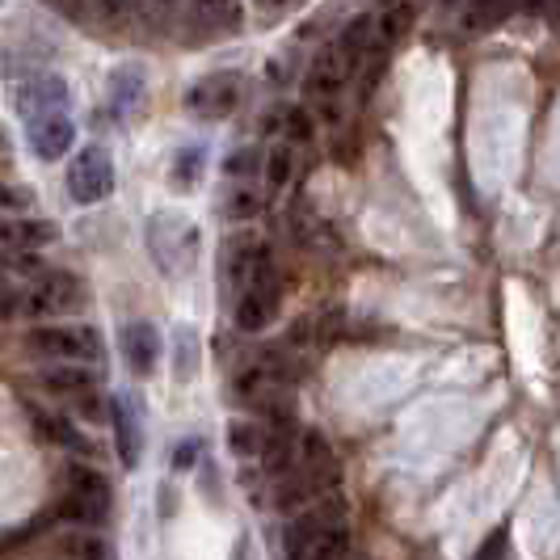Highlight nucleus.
<instances>
[{
    "mask_svg": "<svg viewBox=\"0 0 560 560\" xmlns=\"http://www.w3.org/2000/svg\"><path fill=\"white\" fill-rule=\"evenodd\" d=\"M287 560H346L350 557V532L337 502H312L304 514H295L282 532Z\"/></svg>",
    "mask_w": 560,
    "mask_h": 560,
    "instance_id": "obj_1",
    "label": "nucleus"
},
{
    "mask_svg": "<svg viewBox=\"0 0 560 560\" xmlns=\"http://www.w3.org/2000/svg\"><path fill=\"white\" fill-rule=\"evenodd\" d=\"M279 275H275V261H270V253L257 261V270L249 275V282L236 291V329H245V334H261L275 316H279Z\"/></svg>",
    "mask_w": 560,
    "mask_h": 560,
    "instance_id": "obj_2",
    "label": "nucleus"
},
{
    "mask_svg": "<svg viewBox=\"0 0 560 560\" xmlns=\"http://www.w3.org/2000/svg\"><path fill=\"white\" fill-rule=\"evenodd\" d=\"M68 498L59 502V518L72 527H102L110 514V480L93 468H68Z\"/></svg>",
    "mask_w": 560,
    "mask_h": 560,
    "instance_id": "obj_3",
    "label": "nucleus"
},
{
    "mask_svg": "<svg viewBox=\"0 0 560 560\" xmlns=\"http://www.w3.org/2000/svg\"><path fill=\"white\" fill-rule=\"evenodd\" d=\"M232 393L241 396L253 409H279L282 393H287V366L279 354H257L236 371Z\"/></svg>",
    "mask_w": 560,
    "mask_h": 560,
    "instance_id": "obj_4",
    "label": "nucleus"
},
{
    "mask_svg": "<svg viewBox=\"0 0 560 560\" xmlns=\"http://www.w3.org/2000/svg\"><path fill=\"white\" fill-rule=\"evenodd\" d=\"M30 350L47 359H68V363H93L102 359V334L89 325H47L30 334Z\"/></svg>",
    "mask_w": 560,
    "mask_h": 560,
    "instance_id": "obj_5",
    "label": "nucleus"
},
{
    "mask_svg": "<svg viewBox=\"0 0 560 560\" xmlns=\"http://www.w3.org/2000/svg\"><path fill=\"white\" fill-rule=\"evenodd\" d=\"M68 195L77 198L81 207H93L102 198L114 195V156L102 143L81 148V156L68 168Z\"/></svg>",
    "mask_w": 560,
    "mask_h": 560,
    "instance_id": "obj_6",
    "label": "nucleus"
},
{
    "mask_svg": "<svg viewBox=\"0 0 560 560\" xmlns=\"http://www.w3.org/2000/svg\"><path fill=\"white\" fill-rule=\"evenodd\" d=\"M241 77L236 72H211V77H202V81L190 84V93H186V110L195 114V118H207V122H220L228 114L241 106Z\"/></svg>",
    "mask_w": 560,
    "mask_h": 560,
    "instance_id": "obj_7",
    "label": "nucleus"
},
{
    "mask_svg": "<svg viewBox=\"0 0 560 560\" xmlns=\"http://www.w3.org/2000/svg\"><path fill=\"white\" fill-rule=\"evenodd\" d=\"M350 81H354V68H350L346 56L337 51V43H329L320 56L312 59L308 77H304V93L316 97V102H334Z\"/></svg>",
    "mask_w": 560,
    "mask_h": 560,
    "instance_id": "obj_8",
    "label": "nucleus"
},
{
    "mask_svg": "<svg viewBox=\"0 0 560 560\" xmlns=\"http://www.w3.org/2000/svg\"><path fill=\"white\" fill-rule=\"evenodd\" d=\"M418 18V4L413 0H384L380 13H371V30H375V51H371V63H380V56H388L396 43L409 34Z\"/></svg>",
    "mask_w": 560,
    "mask_h": 560,
    "instance_id": "obj_9",
    "label": "nucleus"
},
{
    "mask_svg": "<svg viewBox=\"0 0 560 560\" xmlns=\"http://www.w3.org/2000/svg\"><path fill=\"white\" fill-rule=\"evenodd\" d=\"M72 304H81V282L72 275H43L26 295L30 316H56V312H68Z\"/></svg>",
    "mask_w": 560,
    "mask_h": 560,
    "instance_id": "obj_10",
    "label": "nucleus"
},
{
    "mask_svg": "<svg viewBox=\"0 0 560 560\" xmlns=\"http://www.w3.org/2000/svg\"><path fill=\"white\" fill-rule=\"evenodd\" d=\"M77 140V127L68 114H43V118H30V148L43 156V161H59L68 156V148Z\"/></svg>",
    "mask_w": 560,
    "mask_h": 560,
    "instance_id": "obj_11",
    "label": "nucleus"
},
{
    "mask_svg": "<svg viewBox=\"0 0 560 560\" xmlns=\"http://www.w3.org/2000/svg\"><path fill=\"white\" fill-rule=\"evenodd\" d=\"M122 350H127V363L136 375H148L152 366L161 363V334H156V325H148V320H136V325H127L122 329Z\"/></svg>",
    "mask_w": 560,
    "mask_h": 560,
    "instance_id": "obj_12",
    "label": "nucleus"
},
{
    "mask_svg": "<svg viewBox=\"0 0 560 560\" xmlns=\"http://www.w3.org/2000/svg\"><path fill=\"white\" fill-rule=\"evenodd\" d=\"M72 102V89L59 81V77H34L22 89V110L30 118H43V114H63V106Z\"/></svg>",
    "mask_w": 560,
    "mask_h": 560,
    "instance_id": "obj_13",
    "label": "nucleus"
},
{
    "mask_svg": "<svg viewBox=\"0 0 560 560\" xmlns=\"http://www.w3.org/2000/svg\"><path fill=\"white\" fill-rule=\"evenodd\" d=\"M110 421H114V434H118V459H122V468H136L143 451V434L127 396H114L110 400Z\"/></svg>",
    "mask_w": 560,
    "mask_h": 560,
    "instance_id": "obj_14",
    "label": "nucleus"
},
{
    "mask_svg": "<svg viewBox=\"0 0 560 560\" xmlns=\"http://www.w3.org/2000/svg\"><path fill=\"white\" fill-rule=\"evenodd\" d=\"M0 241L4 245H51L56 241V224H47V220H0Z\"/></svg>",
    "mask_w": 560,
    "mask_h": 560,
    "instance_id": "obj_15",
    "label": "nucleus"
},
{
    "mask_svg": "<svg viewBox=\"0 0 560 560\" xmlns=\"http://www.w3.org/2000/svg\"><path fill=\"white\" fill-rule=\"evenodd\" d=\"M30 421H34L47 439H56L59 447H72V451H81V455H93L89 439H81V434H77V425H72L68 418H51L47 409H30Z\"/></svg>",
    "mask_w": 560,
    "mask_h": 560,
    "instance_id": "obj_16",
    "label": "nucleus"
},
{
    "mask_svg": "<svg viewBox=\"0 0 560 560\" xmlns=\"http://www.w3.org/2000/svg\"><path fill=\"white\" fill-rule=\"evenodd\" d=\"M43 384L59 396H72V400H81V396L93 393V375H89V371H77V366H56V371H47Z\"/></svg>",
    "mask_w": 560,
    "mask_h": 560,
    "instance_id": "obj_17",
    "label": "nucleus"
},
{
    "mask_svg": "<svg viewBox=\"0 0 560 560\" xmlns=\"http://www.w3.org/2000/svg\"><path fill=\"white\" fill-rule=\"evenodd\" d=\"M114 110L118 114H131L136 106H140L143 97V72H136V68H122V72H114Z\"/></svg>",
    "mask_w": 560,
    "mask_h": 560,
    "instance_id": "obj_18",
    "label": "nucleus"
},
{
    "mask_svg": "<svg viewBox=\"0 0 560 560\" xmlns=\"http://www.w3.org/2000/svg\"><path fill=\"white\" fill-rule=\"evenodd\" d=\"M228 447L236 451V455H261V447H266V430L253 425V421H236V425L228 430Z\"/></svg>",
    "mask_w": 560,
    "mask_h": 560,
    "instance_id": "obj_19",
    "label": "nucleus"
},
{
    "mask_svg": "<svg viewBox=\"0 0 560 560\" xmlns=\"http://www.w3.org/2000/svg\"><path fill=\"white\" fill-rule=\"evenodd\" d=\"M291 168H295V152L287 143L270 148V156H266V182H270V190H282L291 182Z\"/></svg>",
    "mask_w": 560,
    "mask_h": 560,
    "instance_id": "obj_20",
    "label": "nucleus"
},
{
    "mask_svg": "<svg viewBox=\"0 0 560 560\" xmlns=\"http://www.w3.org/2000/svg\"><path fill=\"white\" fill-rule=\"evenodd\" d=\"M514 9V0H472V13H468V26H493L498 18H505Z\"/></svg>",
    "mask_w": 560,
    "mask_h": 560,
    "instance_id": "obj_21",
    "label": "nucleus"
},
{
    "mask_svg": "<svg viewBox=\"0 0 560 560\" xmlns=\"http://www.w3.org/2000/svg\"><path fill=\"white\" fill-rule=\"evenodd\" d=\"M257 207H261V202H257V195H253L249 186H236V190L224 198L228 220H253V215H257Z\"/></svg>",
    "mask_w": 560,
    "mask_h": 560,
    "instance_id": "obj_22",
    "label": "nucleus"
},
{
    "mask_svg": "<svg viewBox=\"0 0 560 560\" xmlns=\"http://www.w3.org/2000/svg\"><path fill=\"white\" fill-rule=\"evenodd\" d=\"M198 9H202L215 26H236V22H241V0H198Z\"/></svg>",
    "mask_w": 560,
    "mask_h": 560,
    "instance_id": "obj_23",
    "label": "nucleus"
},
{
    "mask_svg": "<svg viewBox=\"0 0 560 560\" xmlns=\"http://www.w3.org/2000/svg\"><path fill=\"white\" fill-rule=\"evenodd\" d=\"M198 165H202V148H186L182 156H177V168H173V182L182 186V190H190L198 182Z\"/></svg>",
    "mask_w": 560,
    "mask_h": 560,
    "instance_id": "obj_24",
    "label": "nucleus"
},
{
    "mask_svg": "<svg viewBox=\"0 0 560 560\" xmlns=\"http://www.w3.org/2000/svg\"><path fill=\"white\" fill-rule=\"evenodd\" d=\"M282 127L291 140H312V118L304 110H287L282 114Z\"/></svg>",
    "mask_w": 560,
    "mask_h": 560,
    "instance_id": "obj_25",
    "label": "nucleus"
},
{
    "mask_svg": "<svg viewBox=\"0 0 560 560\" xmlns=\"http://www.w3.org/2000/svg\"><path fill=\"white\" fill-rule=\"evenodd\" d=\"M228 173H232V177H249L253 168H257V152H253V148H241V152H232V156H228Z\"/></svg>",
    "mask_w": 560,
    "mask_h": 560,
    "instance_id": "obj_26",
    "label": "nucleus"
},
{
    "mask_svg": "<svg viewBox=\"0 0 560 560\" xmlns=\"http://www.w3.org/2000/svg\"><path fill=\"white\" fill-rule=\"evenodd\" d=\"M505 539H510V532H505V527H498V532L489 535V544H480L477 560H505Z\"/></svg>",
    "mask_w": 560,
    "mask_h": 560,
    "instance_id": "obj_27",
    "label": "nucleus"
},
{
    "mask_svg": "<svg viewBox=\"0 0 560 560\" xmlns=\"http://www.w3.org/2000/svg\"><path fill=\"white\" fill-rule=\"evenodd\" d=\"M131 4H136V0H97L102 18H110V22H118V18H127V13H131Z\"/></svg>",
    "mask_w": 560,
    "mask_h": 560,
    "instance_id": "obj_28",
    "label": "nucleus"
},
{
    "mask_svg": "<svg viewBox=\"0 0 560 560\" xmlns=\"http://www.w3.org/2000/svg\"><path fill=\"white\" fill-rule=\"evenodd\" d=\"M195 455H198V443L190 439V443H182V447H177L173 464H177V468H190V464H195Z\"/></svg>",
    "mask_w": 560,
    "mask_h": 560,
    "instance_id": "obj_29",
    "label": "nucleus"
},
{
    "mask_svg": "<svg viewBox=\"0 0 560 560\" xmlns=\"http://www.w3.org/2000/svg\"><path fill=\"white\" fill-rule=\"evenodd\" d=\"M0 207H18V195H13V190H4V186H0Z\"/></svg>",
    "mask_w": 560,
    "mask_h": 560,
    "instance_id": "obj_30",
    "label": "nucleus"
},
{
    "mask_svg": "<svg viewBox=\"0 0 560 560\" xmlns=\"http://www.w3.org/2000/svg\"><path fill=\"white\" fill-rule=\"evenodd\" d=\"M156 4H165V9H168V4H177V0H156Z\"/></svg>",
    "mask_w": 560,
    "mask_h": 560,
    "instance_id": "obj_31",
    "label": "nucleus"
},
{
    "mask_svg": "<svg viewBox=\"0 0 560 560\" xmlns=\"http://www.w3.org/2000/svg\"><path fill=\"white\" fill-rule=\"evenodd\" d=\"M443 4H464V0H443Z\"/></svg>",
    "mask_w": 560,
    "mask_h": 560,
    "instance_id": "obj_32",
    "label": "nucleus"
},
{
    "mask_svg": "<svg viewBox=\"0 0 560 560\" xmlns=\"http://www.w3.org/2000/svg\"><path fill=\"white\" fill-rule=\"evenodd\" d=\"M0 148H4V136H0Z\"/></svg>",
    "mask_w": 560,
    "mask_h": 560,
    "instance_id": "obj_33",
    "label": "nucleus"
}]
</instances>
